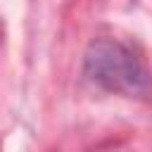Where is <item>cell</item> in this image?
Instances as JSON below:
<instances>
[{"label":"cell","instance_id":"6da1fadb","mask_svg":"<svg viewBox=\"0 0 152 152\" xmlns=\"http://www.w3.org/2000/svg\"><path fill=\"white\" fill-rule=\"evenodd\" d=\"M83 76L109 93L145 97L152 88V76L145 62L121 40L95 38L83 52Z\"/></svg>","mask_w":152,"mask_h":152}]
</instances>
